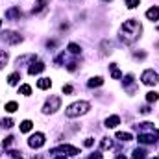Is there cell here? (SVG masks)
Wrapping results in <instances>:
<instances>
[{"label":"cell","instance_id":"484cf974","mask_svg":"<svg viewBox=\"0 0 159 159\" xmlns=\"http://www.w3.org/2000/svg\"><path fill=\"white\" fill-rule=\"evenodd\" d=\"M19 91H20L22 94H26V96H28V94H32V87H30V85H20V89H19Z\"/></svg>","mask_w":159,"mask_h":159},{"label":"cell","instance_id":"e0dca14e","mask_svg":"<svg viewBox=\"0 0 159 159\" xmlns=\"http://www.w3.org/2000/svg\"><path fill=\"white\" fill-rule=\"evenodd\" d=\"M100 148H102V150H107V148H113V141H111L109 137H104V139L100 141Z\"/></svg>","mask_w":159,"mask_h":159},{"label":"cell","instance_id":"3957f363","mask_svg":"<svg viewBox=\"0 0 159 159\" xmlns=\"http://www.w3.org/2000/svg\"><path fill=\"white\" fill-rule=\"evenodd\" d=\"M59 106H61V98H59V96H50V98L46 100L43 111H44V113H56V111L59 109Z\"/></svg>","mask_w":159,"mask_h":159},{"label":"cell","instance_id":"603a6c76","mask_svg":"<svg viewBox=\"0 0 159 159\" xmlns=\"http://www.w3.org/2000/svg\"><path fill=\"white\" fill-rule=\"evenodd\" d=\"M117 139L124 141V143H126V141H131V133H128V131H126V133H124V131H119V133H117Z\"/></svg>","mask_w":159,"mask_h":159},{"label":"cell","instance_id":"30bf717a","mask_svg":"<svg viewBox=\"0 0 159 159\" xmlns=\"http://www.w3.org/2000/svg\"><path fill=\"white\" fill-rule=\"evenodd\" d=\"M6 17L11 19V20H15V19H20L22 17V11H20V7H11V9L6 11Z\"/></svg>","mask_w":159,"mask_h":159},{"label":"cell","instance_id":"9a60e30c","mask_svg":"<svg viewBox=\"0 0 159 159\" xmlns=\"http://www.w3.org/2000/svg\"><path fill=\"white\" fill-rule=\"evenodd\" d=\"M37 87L39 89H50L52 87V81H50V78H41L37 81Z\"/></svg>","mask_w":159,"mask_h":159},{"label":"cell","instance_id":"8992f818","mask_svg":"<svg viewBox=\"0 0 159 159\" xmlns=\"http://www.w3.org/2000/svg\"><path fill=\"white\" fill-rule=\"evenodd\" d=\"M28 144H30V148H41V146L44 144V133H41V131L34 133V135L28 139Z\"/></svg>","mask_w":159,"mask_h":159},{"label":"cell","instance_id":"d590c367","mask_svg":"<svg viewBox=\"0 0 159 159\" xmlns=\"http://www.w3.org/2000/svg\"><path fill=\"white\" fill-rule=\"evenodd\" d=\"M117 159H126V157H124V156H119V157H117Z\"/></svg>","mask_w":159,"mask_h":159},{"label":"cell","instance_id":"5b68a950","mask_svg":"<svg viewBox=\"0 0 159 159\" xmlns=\"http://www.w3.org/2000/svg\"><path fill=\"white\" fill-rule=\"evenodd\" d=\"M2 39L6 41L7 44H19V43L22 41V35H20V34H17V32H11V30H7V32H4Z\"/></svg>","mask_w":159,"mask_h":159},{"label":"cell","instance_id":"8d00e7d4","mask_svg":"<svg viewBox=\"0 0 159 159\" xmlns=\"http://www.w3.org/2000/svg\"><path fill=\"white\" fill-rule=\"evenodd\" d=\"M0 28H2V20H0Z\"/></svg>","mask_w":159,"mask_h":159},{"label":"cell","instance_id":"ac0fdd59","mask_svg":"<svg viewBox=\"0 0 159 159\" xmlns=\"http://www.w3.org/2000/svg\"><path fill=\"white\" fill-rule=\"evenodd\" d=\"M4 109H6L7 113H15V111L19 109V104H17V102H7V104L4 106Z\"/></svg>","mask_w":159,"mask_h":159},{"label":"cell","instance_id":"d4e9b609","mask_svg":"<svg viewBox=\"0 0 159 159\" xmlns=\"http://www.w3.org/2000/svg\"><path fill=\"white\" fill-rule=\"evenodd\" d=\"M69 50H70L72 54H80V52H81V48H80L76 43H70V44H69Z\"/></svg>","mask_w":159,"mask_h":159},{"label":"cell","instance_id":"7c38bea8","mask_svg":"<svg viewBox=\"0 0 159 159\" xmlns=\"http://www.w3.org/2000/svg\"><path fill=\"white\" fill-rule=\"evenodd\" d=\"M46 4H48V0H37L35 6H34V9H32V13H41L46 7Z\"/></svg>","mask_w":159,"mask_h":159},{"label":"cell","instance_id":"e575fe53","mask_svg":"<svg viewBox=\"0 0 159 159\" xmlns=\"http://www.w3.org/2000/svg\"><path fill=\"white\" fill-rule=\"evenodd\" d=\"M56 159H67L65 156H56Z\"/></svg>","mask_w":159,"mask_h":159},{"label":"cell","instance_id":"f35d334b","mask_svg":"<svg viewBox=\"0 0 159 159\" xmlns=\"http://www.w3.org/2000/svg\"><path fill=\"white\" fill-rule=\"evenodd\" d=\"M104 2H109V0H104Z\"/></svg>","mask_w":159,"mask_h":159},{"label":"cell","instance_id":"d6a6232c","mask_svg":"<svg viewBox=\"0 0 159 159\" xmlns=\"http://www.w3.org/2000/svg\"><path fill=\"white\" fill-rule=\"evenodd\" d=\"M141 113H144V115H146V113H150V107H148V106H146V107H143V109H141Z\"/></svg>","mask_w":159,"mask_h":159},{"label":"cell","instance_id":"2e32d148","mask_svg":"<svg viewBox=\"0 0 159 159\" xmlns=\"http://www.w3.org/2000/svg\"><path fill=\"white\" fill-rule=\"evenodd\" d=\"M32 128H34L32 120H24V122H20V131H22V133H28V131H32Z\"/></svg>","mask_w":159,"mask_h":159},{"label":"cell","instance_id":"f546056e","mask_svg":"<svg viewBox=\"0 0 159 159\" xmlns=\"http://www.w3.org/2000/svg\"><path fill=\"white\" fill-rule=\"evenodd\" d=\"M11 143H13V137H11V135H9V137H6V139H4V141H2V146H4V148H7V146H9V144H11Z\"/></svg>","mask_w":159,"mask_h":159},{"label":"cell","instance_id":"cb8c5ba5","mask_svg":"<svg viewBox=\"0 0 159 159\" xmlns=\"http://www.w3.org/2000/svg\"><path fill=\"white\" fill-rule=\"evenodd\" d=\"M6 63H7V52H2L0 50V69H4Z\"/></svg>","mask_w":159,"mask_h":159},{"label":"cell","instance_id":"44dd1931","mask_svg":"<svg viewBox=\"0 0 159 159\" xmlns=\"http://www.w3.org/2000/svg\"><path fill=\"white\" fill-rule=\"evenodd\" d=\"M146 100L152 104V102H157L159 100V94L156 93V91H150V93H146Z\"/></svg>","mask_w":159,"mask_h":159},{"label":"cell","instance_id":"277c9868","mask_svg":"<svg viewBox=\"0 0 159 159\" xmlns=\"http://www.w3.org/2000/svg\"><path fill=\"white\" fill-rule=\"evenodd\" d=\"M141 80H143L144 85H156V83L159 81V76H157V72H156L154 69H146V70L141 74Z\"/></svg>","mask_w":159,"mask_h":159},{"label":"cell","instance_id":"52a82bcc","mask_svg":"<svg viewBox=\"0 0 159 159\" xmlns=\"http://www.w3.org/2000/svg\"><path fill=\"white\" fill-rule=\"evenodd\" d=\"M52 154H69V156H78L80 150L76 146H70V144H63V146H59V148H56V150H52Z\"/></svg>","mask_w":159,"mask_h":159},{"label":"cell","instance_id":"836d02e7","mask_svg":"<svg viewBox=\"0 0 159 159\" xmlns=\"http://www.w3.org/2000/svg\"><path fill=\"white\" fill-rule=\"evenodd\" d=\"M85 146H93V139H87L85 141Z\"/></svg>","mask_w":159,"mask_h":159},{"label":"cell","instance_id":"d6986e66","mask_svg":"<svg viewBox=\"0 0 159 159\" xmlns=\"http://www.w3.org/2000/svg\"><path fill=\"white\" fill-rule=\"evenodd\" d=\"M102 83H104V80L100 78V76H96V78H91L89 81H87V85H89V87H100Z\"/></svg>","mask_w":159,"mask_h":159},{"label":"cell","instance_id":"1f68e13d","mask_svg":"<svg viewBox=\"0 0 159 159\" xmlns=\"http://www.w3.org/2000/svg\"><path fill=\"white\" fill-rule=\"evenodd\" d=\"M89 159H102V154H98V152H96V154H91Z\"/></svg>","mask_w":159,"mask_h":159},{"label":"cell","instance_id":"83f0119b","mask_svg":"<svg viewBox=\"0 0 159 159\" xmlns=\"http://www.w3.org/2000/svg\"><path fill=\"white\" fill-rule=\"evenodd\" d=\"M7 154H9V157H13V159H22V154L17 152V150H9Z\"/></svg>","mask_w":159,"mask_h":159},{"label":"cell","instance_id":"ab89813d","mask_svg":"<svg viewBox=\"0 0 159 159\" xmlns=\"http://www.w3.org/2000/svg\"><path fill=\"white\" fill-rule=\"evenodd\" d=\"M156 159H159V157H156Z\"/></svg>","mask_w":159,"mask_h":159},{"label":"cell","instance_id":"4dcf8cb0","mask_svg":"<svg viewBox=\"0 0 159 159\" xmlns=\"http://www.w3.org/2000/svg\"><path fill=\"white\" fill-rule=\"evenodd\" d=\"M63 93H65V94H70V93H72V87H70V85H63Z\"/></svg>","mask_w":159,"mask_h":159},{"label":"cell","instance_id":"60d3db41","mask_svg":"<svg viewBox=\"0 0 159 159\" xmlns=\"http://www.w3.org/2000/svg\"><path fill=\"white\" fill-rule=\"evenodd\" d=\"M157 30H159V28H157Z\"/></svg>","mask_w":159,"mask_h":159},{"label":"cell","instance_id":"5bb4252c","mask_svg":"<svg viewBox=\"0 0 159 159\" xmlns=\"http://www.w3.org/2000/svg\"><path fill=\"white\" fill-rule=\"evenodd\" d=\"M109 69H111V78H113V80H120V78H122V72L117 69V65H115V63H111V65H109Z\"/></svg>","mask_w":159,"mask_h":159},{"label":"cell","instance_id":"4316f807","mask_svg":"<svg viewBox=\"0 0 159 159\" xmlns=\"http://www.w3.org/2000/svg\"><path fill=\"white\" fill-rule=\"evenodd\" d=\"M0 126H2V128H11V126H13V120H11V119L0 120Z\"/></svg>","mask_w":159,"mask_h":159},{"label":"cell","instance_id":"ffe728a7","mask_svg":"<svg viewBox=\"0 0 159 159\" xmlns=\"http://www.w3.org/2000/svg\"><path fill=\"white\" fill-rule=\"evenodd\" d=\"M19 80H20V74H19V72H13V74H9L7 83H9V85H17V83H19Z\"/></svg>","mask_w":159,"mask_h":159},{"label":"cell","instance_id":"8fae6325","mask_svg":"<svg viewBox=\"0 0 159 159\" xmlns=\"http://www.w3.org/2000/svg\"><path fill=\"white\" fill-rule=\"evenodd\" d=\"M146 17L154 22V20H159V7L157 6H154V7H150L148 11H146Z\"/></svg>","mask_w":159,"mask_h":159},{"label":"cell","instance_id":"7a4b0ae2","mask_svg":"<svg viewBox=\"0 0 159 159\" xmlns=\"http://www.w3.org/2000/svg\"><path fill=\"white\" fill-rule=\"evenodd\" d=\"M89 109H91V104L81 100V102H74V104H70V106L65 109V115H67L69 119H74V117H80V115H85Z\"/></svg>","mask_w":159,"mask_h":159},{"label":"cell","instance_id":"74e56055","mask_svg":"<svg viewBox=\"0 0 159 159\" xmlns=\"http://www.w3.org/2000/svg\"><path fill=\"white\" fill-rule=\"evenodd\" d=\"M34 159H41V157H34Z\"/></svg>","mask_w":159,"mask_h":159},{"label":"cell","instance_id":"6da1fadb","mask_svg":"<svg viewBox=\"0 0 159 159\" xmlns=\"http://www.w3.org/2000/svg\"><path fill=\"white\" fill-rule=\"evenodd\" d=\"M141 32H143L141 22H139L137 19H129V20H126V22L120 26L119 37H120V41H122V43L131 44V43H135V41L141 37Z\"/></svg>","mask_w":159,"mask_h":159},{"label":"cell","instance_id":"ba28073f","mask_svg":"<svg viewBox=\"0 0 159 159\" xmlns=\"http://www.w3.org/2000/svg\"><path fill=\"white\" fill-rule=\"evenodd\" d=\"M137 141H139L141 144H154V143L157 141V135H156V133H141V135L137 137Z\"/></svg>","mask_w":159,"mask_h":159},{"label":"cell","instance_id":"4fadbf2b","mask_svg":"<svg viewBox=\"0 0 159 159\" xmlns=\"http://www.w3.org/2000/svg\"><path fill=\"white\" fill-rule=\"evenodd\" d=\"M120 124V117H117V115H113V117H109V119L106 120V126L107 128H117Z\"/></svg>","mask_w":159,"mask_h":159},{"label":"cell","instance_id":"7402d4cb","mask_svg":"<svg viewBox=\"0 0 159 159\" xmlns=\"http://www.w3.org/2000/svg\"><path fill=\"white\" fill-rule=\"evenodd\" d=\"M144 157H146V152H144L143 148L133 150V159H144Z\"/></svg>","mask_w":159,"mask_h":159},{"label":"cell","instance_id":"9c48e42d","mask_svg":"<svg viewBox=\"0 0 159 159\" xmlns=\"http://www.w3.org/2000/svg\"><path fill=\"white\" fill-rule=\"evenodd\" d=\"M44 70V63L43 61H34L32 65H30V69H28V72L34 76V74H39V72H43Z\"/></svg>","mask_w":159,"mask_h":159},{"label":"cell","instance_id":"f1b7e54d","mask_svg":"<svg viewBox=\"0 0 159 159\" xmlns=\"http://www.w3.org/2000/svg\"><path fill=\"white\" fill-rule=\"evenodd\" d=\"M137 6H139V0H126V7L133 9V7H137Z\"/></svg>","mask_w":159,"mask_h":159}]
</instances>
